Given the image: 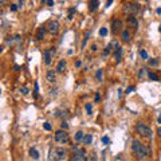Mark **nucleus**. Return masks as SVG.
<instances>
[{
    "mask_svg": "<svg viewBox=\"0 0 161 161\" xmlns=\"http://www.w3.org/2000/svg\"><path fill=\"white\" fill-rule=\"evenodd\" d=\"M132 151L134 152L137 158H140V160H145V158L149 157V149L146 146H144L140 141H137V140L132 141Z\"/></svg>",
    "mask_w": 161,
    "mask_h": 161,
    "instance_id": "1",
    "label": "nucleus"
},
{
    "mask_svg": "<svg viewBox=\"0 0 161 161\" xmlns=\"http://www.w3.org/2000/svg\"><path fill=\"white\" fill-rule=\"evenodd\" d=\"M66 154L67 152L65 151V148H55V149H51L50 152V160H65L66 158Z\"/></svg>",
    "mask_w": 161,
    "mask_h": 161,
    "instance_id": "2",
    "label": "nucleus"
},
{
    "mask_svg": "<svg viewBox=\"0 0 161 161\" xmlns=\"http://www.w3.org/2000/svg\"><path fill=\"white\" fill-rule=\"evenodd\" d=\"M140 4H137V3H129V4H125L122 11L125 14H128V15H136V14H138L140 12Z\"/></svg>",
    "mask_w": 161,
    "mask_h": 161,
    "instance_id": "3",
    "label": "nucleus"
},
{
    "mask_svg": "<svg viewBox=\"0 0 161 161\" xmlns=\"http://www.w3.org/2000/svg\"><path fill=\"white\" fill-rule=\"evenodd\" d=\"M136 130H137V133H138L141 137H145V138H148V137L152 136L151 128H148V126L144 125V124H137L136 125Z\"/></svg>",
    "mask_w": 161,
    "mask_h": 161,
    "instance_id": "4",
    "label": "nucleus"
},
{
    "mask_svg": "<svg viewBox=\"0 0 161 161\" xmlns=\"http://www.w3.org/2000/svg\"><path fill=\"white\" fill-rule=\"evenodd\" d=\"M68 140H70V137H68L67 132H65V129L56 130V132H55V141H56V142L66 144V142H68Z\"/></svg>",
    "mask_w": 161,
    "mask_h": 161,
    "instance_id": "5",
    "label": "nucleus"
},
{
    "mask_svg": "<svg viewBox=\"0 0 161 161\" xmlns=\"http://www.w3.org/2000/svg\"><path fill=\"white\" fill-rule=\"evenodd\" d=\"M46 30H47L51 35H58L59 32V23L56 20H50L47 23V27H46Z\"/></svg>",
    "mask_w": 161,
    "mask_h": 161,
    "instance_id": "6",
    "label": "nucleus"
},
{
    "mask_svg": "<svg viewBox=\"0 0 161 161\" xmlns=\"http://www.w3.org/2000/svg\"><path fill=\"white\" fill-rule=\"evenodd\" d=\"M73 160H75V161H86L87 160L86 152L83 151V149H75L74 154H73Z\"/></svg>",
    "mask_w": 161,
    "mask_h": 161,
    "instance_id": "7",
    "label": "nucleus"
},
{
    "mask_svg": "<svg viewBox=\"0 0 161 161\" xmlns=\"http://www.w3.org/2000/svg\"><path fill=\"white\" fill-rule=\"evenodd\" d=\"M55 52V50L54 49H51V50H46L44 52H43V59H44V65H50L51 63V61H52V54Z\"/></svg>",
    "mask_w": 161,
    "mask_h": 161,
    "instance_id": "8",
    "label": "nucleus"
},
{
    "mask_svg": "<svg viewBox=\"0 0 161 161\" xmlns=\"http://www.w3.org/2000/svg\"><path fill=\"white\" fill-rule=\"evenodd\" d=\"M111 31H113V34L121 32V31H122V22L118 20V19L113 20V23H111Z\"/></svg>",
    "mask_w": 161,
    "mask_h": 161,
    "instance_id": "9",
    "label": "nucleus"
},
{
    "mask_svg": "<svg viewBox=\"0 0 161 161\" xmlns=\"http://www.w3.org/2000/svg\"><path fill=\"white\" fill-rule=\"evenodd\" d=\"M128 24H129V27H132L133 30H137V28H138V22H137V19H136L134 16H129V18H128Z\"/></svg>",
    "mask_w": 161,
    "mask_h": 161,
    "instance_id": "10",
    "label": "nucleus"
},
{
    "mask_svg": "<svg viewBox=\"0 0 161 161\" xmlns=\"http://www.w3.org/2000/svg\"><path fill=\"white\" fill-rule=\"evenodd\" d=\"M121 38H122V42L129 43V40H130V32H129V30H122L121 31Z\"/></svg>",
    "mask_w": 161,
    "mask_h": 161,
    "instance_id": "11",
    "label": "nucleus"
},
{
    "mask_svg": "<svg viewBox=\"0 0 161 161\" xmlns=\"http://www.w3.org/2000/svg\"><path fill=\"white\" fill-rule=\"evenodd\" d=\"M46 79H47L50 83H54L55 80H56V75H55V73H54L52 70H49V71H47V74H46Z\"/></svg>",
    "mask_w": 161,
    "mask_h": 161,
    "instance_id": "12",
    "label": "nucleus"
},
{
    "mask_svg": "<svg viewBox=\"0 0 161 161\" xmlns=\"http://www.w3.org/2000/svg\"><path fill=\"white\" fill-rule=\"evenodd\" d=\"M98 6H99V2H98V0H90V3H89L90 12H94V11H97V9H98Z\"/></svg>",
    "mask_w": 161,
    "mask_h": 161,
    "instance_id": "13",
    "label": "nucleus"
},
{
    "mask_svg": "<svg viewBox=\"0 0 161 161\" xmlns=\"http://www.w3.org/2000/svg\"><path fill=\"white\" fill-rule=\"evenodd\" d=\"M46 27H40L39 30H38V32H36V39L38 40H42L43 38H44V35H46Z\"/></svg>",
    "mask_w": 161,
    "mask_h": 161,
    "instance_id": "14",
    "label": "nucleus"
},
{
    "mask_svg": "<svg viewBox=\"0 0 161 161\" xmlns=\"http://www.w3.org/2000/svg\"><path fill=\"white\" fill-rule=\"evenodd\" d=\"M65 67H66V61L62 59V61L58 63V66H56V71H58V73H63V71H65Z\"/></svg>",
    "mask_w": 161,
    "mask_h": 161,
    "instance_id": "15",
    "label": "nucleus"
},
{
    "mask_svg": "<svg viewBox=\"0 0 161 161\" xmlns=\"http://www.w3.org/2000/svg\"><path fill=\"white\" fill-rule=\"evenodd\" d=\"M30 156H31L34 160H38V158H39V152L36 151L35 148H31V149H30Z\"/></svg>",
    "mask_w": 161,
    "mask_h": 161,
    "instance_id": "16",
    "label": "nucleus"
},
{
    "mask_svg": "<svg viewBox=\"0 0 161 161\" xmlns=\"http://www.w3.org/2000/svg\"><path fill=\"white\" fill-rule=\"evenodd\" d=\"M83 142L86 145H90L91 142H93V136H91V134H85L83 136Z\"/></svg>",
    "mask_w": 161,
    "mask_h": 161,
    "instance_id": "17",
    "label": "nucleus"
},
{
    "mask_svg": "<svg viewBox=\"0 0 161 161\" xmlns=\"http://www.w3.org/2000/svg\"><path fill=\"white\" fill-rule=\"evenodd\" d=\"M74 138H75V141L78 142V141H80V140H83V132H77L75 133V136H74Z\"/></svg>",
    "mask_w": 161,
    "mask_h": 161,
    "instance_id": "18",
    "label": "nucleus"
},
{
    "mask_svg": "<svg viewBox=\"0 0 161 161\" xmlns=\"http://www.w3.org/2000/svg\"><path fill=\"white\" fill-rule=\"evenodd\" d=\"M148 78L151 79V80H154V82H158V80H160V78L154 73H148Z\"/></svg>",
    "mask_w": 161,
    "mask_h": 161,
    "instance_id": "19",
    "label": "nucleus"
},
{
    "mask_svg": "<svg viewBox=\"0 0 161 161\" xmlns=\"http://www.w3.org/2000/svg\"><path fill=\"white\" fill-rule=\"evenodd\" d=\"M160 63V59L158 58H153V59H149V65L151 66H157Z\"/></svg>",
    "mask_w": 161,
    "mask_h": 161,
    "instance_id": "20",
    "label": "nucleus"
},
{
    "mask_svg": "<svg viewBox=\"0 0 161 161\" xmlns=\"http://www.w3.org/2000/svg\"><path fill=\"white\" fill-rule=\"evenodd\" d=\"M111 47H113V46H111V43H110V44H108V47H106L105 50H103V55H109V54L111 52V50H113Z\"/></svg>",
    "mask_w": 161,
    "mask_h": 161,
    "instance_id": "21",
    "label": "nucleus"
},
{
    "mask_svg": "<svg viewBox=\"0 0 161 161\" xmlns=\"http://www.w3.org/2000/svg\"><path fill=\"white\" fill-rule=\"evenodd\" d=\"M19 93L23 94V95H27V94L30 93V90H28L27 87H20V89H19Z\"/></svg>",
    "mask_w": 161,
    "mask_h": 161,
    "instance_id": "22",
    "label": "nucleus"
},
{
    "mask_svg": "<svg viewBox=\"0 0 161 161\" xmlns=\"http://www.w3.org/2000/svg\"><path fill=\"white\" fill-rule=\"evenodd\" d=\"M99 35H101V36H106V35H108V28L102 27V28L99 30Z\"/></svg>",
    "mask_w": 161,
    "mask_h": 161,
    "instance_id": "23",
    "label": "nucleus"
},
{
    "mask_svg": "<svg viewBox=\"0 0 161 161\" xmlns=\"http://www.w3.org/2000/svg\"><path fill=\"white\" fill-rule=\"evenodd\" d=\"M86 111H87L89 116H91V114H93V111H91V103H86Z\"/></svg>",
    "mask_w": 161,
    "mask_h": 161,
    "instance_id": "24",
    "label": "nucleus"
},
{
    "mask_svg": "<svg viewBox=\"0 0 161 161\" xmlns=\"http://www.w3.org/2000/svg\"><path fill=\"white\" fill-rule=\"evenodd\" d=\"M140 56H141L142 59H148V52L144 51V50H141V51H140Z\"/></svg>",
    "mask_w": 161,
    "mask_h": 161,
    "instance_id": "25",
    "label": "nucleus"
},
{
    "mask_svg": "<svg viewBox=\"0 0 161 161\" xmlns=\"http://www.w3.org/2000/svg\"><path fill=\"white\" fill-rule=\"evenodd\" d=\"M95 78H97V80H102V70H98V71H97Z\"/></svg>",
    "mask_w": 161,
    "mask_h": 161,
    "instance_id": "26",
    "label": "nucleus"
},
{
    "mask_svg": "<svg viewBox=\"0 0 161 161\" xmlns=\"http://www.w3.org/2000/svg\"><path fill=\"white\" fill-rule=\"evenodd\" d=\"M75 12V9L74 8H71L70 11H68V19H73V14Z\"/></svg>",
    "mask_w": 161,
    "mask_h": 161,
    "instance_id": "27",
    "label": "nucleus"
},
{
    "mask_svg": "<svg viewBox=\"0 0 161 161\" xmlns=\"http://www.w3.org/2000/svg\"><path fill=\"white\" fill-rule=\"evenodd\" d=\"M43 126H44V129H46V130H51V125H50L49 122H44V125H43Z\"/></svg>",
    "mask_w": 161,
    "mask_h": 161,
    "instance_id": "28",
    "label": "nucleus"
},
{
    "mask_svg": "<svg viewBox=\"0 0 161 161\" xmlns=\"http://www.w3.org/2000/svg\"><path fill=\"white\" fill-rule=\"evenodd\" d=\"M38 90H39V87H38V82H35V91H34V95H35V97H38Z\"/></svg>",
    "mask_w": 161,
    "mask_h": 161,
    "instance_id": "29",
    "label": "nucleus"
},
{
    "mask_svg": "<svg viewBox=\"0 0 161 161\" xmlns=\"http://www.w3.org/2000/svg\"><path fill=\"white\" fill-rule=\"evenodd\" d=\"M102 142H103V144H109V142H110L109 137H102Z\"/></svg>",
    "mask_w": 161,
    "mask_h": 161,
    "instance_id": "30",
    "label": "nucleus"
},
{
    "mask_svg": "<svg viewBox=\"0 0 161 161\" xmlns=\"http://www.w3.org/2000/svg\"><path fill=\"white\" fill-rule=\"evenodd\" d=\"M133 90H134V87H133V86H129L128 89H126V91H125V93H126V94H129V93H132Z\"/></svg>",
    "mask_w": 161,
    "mask_h": 161,
    "instance_id": "31",
    "label": "nucleus"
},
{
    "mask_svg": "<svg viewBox=\"0 0 161 161\" xmlns=\"http://www.w3.org/2000/svg\"><path fill=\"white\" fill-rule=\"evenodd\" d=\"M61 126H62V129H65V130H66V129H68V125H67V124H66L65 121H63V122L61 124Z\"/></svg>",
    "mask_w": 161,
    "mask_h": 161,
    "instance_id": "32",
    "label": "nucleus"
},
{
    "mask_svg": "<svg viewBox=\"0 0 161 161\" xmlns=\"http://www.w3.org/2000/svg\"><path fill=\"white\" fill-rule=\"evenodd\" d=\"M94 101H95V102H99V101H101V95H99V94H95V97H94Z\"/></svg>",
    "mask_w": 161,
    "mask_h": 161,
    "instance_id": "33",
    "label": "nucleus"
},
{
    "mask_svg": "<svg viewBox=\"0 0 161 161\" xmlns=\"http://www.w3.org/2000/svg\"><path fill=\"white\" fill-rule=\"evenodd\" d=\"M47 6L52 7V6H54V0H47Z\"/></svg>",
    "mask_w": 161,
    "mask_h": 161,
    "instance_id": "34",
    "label": "nucleus"
},
{
    "mask_svg": "<svg viewBox=\"0 0 161 161\" xmlns=\"http://www.w3.org/2000/svg\"><path fill=\"white\" fill-rule=\"evenodd\" d=\"M16 9H18V7H16L15 4H12V6H11V11H14V12H15Z\"/></svg>",
    "mask_w": 161,
    "mask_h": 161,
    "instance_id": "35",
    "label": "nucleus"
},
{
    "mask_svg": "<svg viewBox=\"0 0 161 161\" xmlns=\"http://www.w3.org/2000/svg\"><path fill=\"white\" fill-rule=\"evenodd\" d=\"M111 3H113V0H108V3H106V8H108V7H110V4H111Z\"/></svg>",
    "mask_w": 161,
    "mask_h": 161,
    "instance_id": "36",
    "label": "nucleus"
},
{
    "mask_svg": "<svg viewBox=\"0 0 161 161\" xmlns=\"http://www.w3.org/2000/svg\"><path fill=\"white\" fill-rule=\"evenodd\" d=\"M80 65H82V62H80V61H77V62H75V66H77V67H79Z\"/></svg>",
    "mask_w": 161,
    "mask_h": 161,
    "instance_id": "37",
    "label": "nucleus"
},
{
    "mask_svg": "<svg viewBox=\"0 0 161 161\" xmlns=\"http://www.w3.org/2000/svg\"><path fill=\"white\" fill-rule=\"evenodd\" d=\"M157 134H158V137H161V128H158V130H157Z\"/></svg>",
    "mask_w": 161,
    "mask_h": 161,
    "instance_id": "38",
    "label": "nucleus"
},
{
    "mask_svg": "<svg viewBox=\"0 0 161 161\" xmlns=\"http://www.w3.org/2000/svg\"><path fill=\"white\" fill-rule=\"evenodd\" d=\"M91 50L95 51V50H97V46H95V44H94V46H91Z\"/></svg>",
    "mask_w": 161,
    "mask_h": 161,
    "instance_id": "39",
    "label": "nucleus"
},
{
    "mask_svg": "<svg viewBox=\"0 0 161 161\" xmlns=\"http://www.w3.org/2000/svg\"><path fill=\"white\" fill-rule=\"evenodd\" d=\"M14 68H15V71H18V70H19V66H18V65H15V66H14Z\"/></svg>",
    "mask_w": 161,
    "mask_h": 161,
    "instance_id": "40",
    "label": "nucleus"
},
{
    "mask_svg": "<svg viewBox=\"0 0 161 161\" xmlns=\"http://www.w3.org/2000/svg\"><path fill=\"white\" fill-rule=\"evenodd\" d=\"M157 14H161V8H157V11H156Z\"/></svg>",
    "mask_w": 161,
    "mask_h": 161,
    "instance_id": "41",
    "label": "nucleus"
},
{
    "mask_svg": "<svg viewBox=\"0 0 161 161\" xmlns=\"http://www.w3.org/2000/svg\"><path fill=\"white\" fill-rule=\"evenodd\" d=\"M6 3V0H0V6H2V4H4Z\"/></svg>",
    "mask_w": 161,
    "mask_h": 161,
    "instance_id": "42",
    "label": "nucleus"
},
{
    "mask_svg": "<svg viewBox=\"0 0 161 161\" xmlns=\"http://www.w3.org/2000/svg\"><path fill=\"white\" fill-rule=\"evenodd\" d=\"M3 51V46H0V52H2Z\"/></svg>",
    "mask_w": 161,
    "mask_h": 161,
    "instance_id": "43",
    "label": "nucleus"
},
{
    "mask_svg": "<svg viewBox=\"0 0 161 161\" xmlns=\"http://www.w3.org/2000/svg\"><path fill=\"white\" fill-rule=\"evenodd\" d=\"M158 122H160V124H161V116H160V117H158Z\"/></svg>",
    "mask_w": 161,
    "mask_h": 161,
    "instance_id": "44",
    "label": "nucleus"
},
{
    "mask_svg": "<svg viewBox=\"0 0 161 161\" xmlns=\"http://www.w3.org/2000/svg\"><path fill=\"white\" fill-rule=\"evenodd\" d=\"M19 2H20V6H22L23 4V0H19Z\"/></svg>",
    "mask_w": 161,
    "mask_h": 161,
    "instance_id": "45",
    "label": "nucleus"
},
{
    "mask_svg": "<svg viewBox=\"0 0 161 161\" xmlns=\"http://www.w3.org/2000/svg\"><path fill=\"white\" fill-rule=\"evenodd\" d=\"M0 94H2V91H0Z\"/></svg>",
    "mask_w": 161,
    "mask_h": 161,
    "instance_id": "46",
    "label": "nucleus"
}]
</instances>
